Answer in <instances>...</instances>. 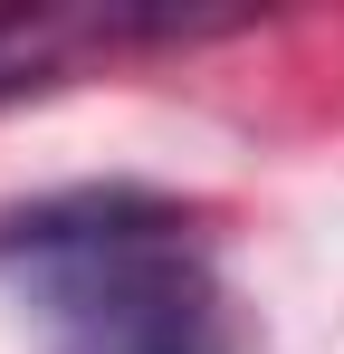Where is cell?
<instances>
[{"instance_id": "obj_1", "label": "cell", "mask_w": 344, "mask_h": 354, "mask_svg": "<svg viewBox=\"0 0 344 354\" xmlns=\"http://www.w3.org/2000/svg\"><path fill=\"white\" fill-rule=\"evenodd\" d=\"M0 259H39L48 354H249L229 288L182 249V211L77 192L0 221Z\"/></svg>"}, {"instance_id": "obj_2", "label": "cell", "mask_w": 344, "mask_h": 354, "mask_svg": "<svg viewBox=\"0 0 344 354\" xmlns=\"http://www.w3.org/2000/svg\"><path fill=\"white\" fill-rule=\"evenodd\" d=\"M67 39H77V19H29V10H0V96H19V86H48L57 58H67Z\"/></svg>"}]
</instances>
